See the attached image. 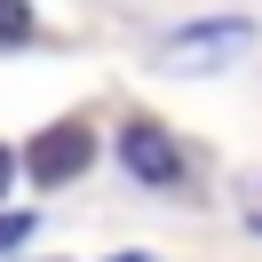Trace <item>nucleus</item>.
I'll return each instance as SVG.
<instances>
[{
  "mask_svg": "<svg viewBox=\"0 0 262 262\" xmlns=\"http://www.w3.org/2000/svg\"><path fill=\"white\" fill-rule=\"evenodd\" d=\"M88 167H96V127H88V119H56V127H40L32 143H24V175H32L40 191H64Z\"/></svg>",
  "mask_w": 262,
  "mask_h": 262,
  "instance_id": "nucleus-1",
  "label": "nucleus"
},
{
  "mask_svg": "<svg viewBox=\"0 0 262 262\" xmlns=\"http://www.w3.org/2000/svg\"><path fill=\"white\" fill-rule=\"evenodd\" d=\"M112 151H119V167H127L143 191H175V183L191 175V167H183V143L159 127V119H119V143Z\"/></svg>",
  "mask_w": 262,
  "mask_h": 262,
  "instance_id": "nucleus-2",
  "label": "nucleus"
},
{
  "mask_svg": "<svg viewBox=\"0 0 262 262\" xmlns=\"http://www.w3.org/2000/svg\"><path fill=\"white\" fill-rule=\"evenodd\" d=\"M254 48V24L246 16H207V24H183V32H167V56H175L183 72H223L230 56Z\"/></svg>",
  "mask_w": 262,
  "mask_h": 262,
  "instance_id": "nucleus-3",
  "label": "nucleus"
},
{
  "mask_svg": "<svg viewBox=\"0 0 262 262\" xmlns=\"http://www.w3.org/2000/svg\"><path fill=\"white\" fill-rule=\"evenodd\" d=\"M40 24H32V0H0V48H32Z\"/></svg>",
  "mask_w": 262,
  "mask_h": 262,
  "instance_id": "nucleus-4",
  "label": "nucleus"
},
{
  "mask_svg": "<svg viewBox=\"0 0 262 262\" xmlns=\"http://www.w3.org/2000/svg\"><path fill=\"white\" fill-rule=\"evenodd\" d=\"M32 238V214H0V254H8V246H24Z\"/></svg>",
  "mask_w": 262,
  "mask_h": 262,
  "instance_id": "nucleus-5",
  "label": "nucleus"
},
{
  "mask_svg": "<svg viewBox=\"0 0 262 262\" xmlns=\"http://www.w3.org/2000/svg\"><path fill=\"white\" fill-rule=\"evenodd\" d=\"M16 175H24V151H8V143H0V199L16 191Z\"/></svg>",
  "mask_w": 262,
  "mask_h": 262,
  "instance_id": "nucleus-6",
  "label": "nucleus"
},
{
  "mask_svg": "<svg viewBox=\"0 0 262 262\" xmlns=\"http://www.w3.org/2000/svg\"><path fill=\"white\" fill-rule=\"evenodd\" d=\"M246 230H254V238H262V191L246 199Z\"/></svg>",
  "mask_w": 262,
  "mask_h": 262,
  "instance_id": "nucleus-7",
  "label": "nucleus"
},
{
  "mask_svg": "<svg viewBox=\"0 0 262 262\" xmlns=\"http://www.w3.org/2000/svg\"><path fill=\"white\" fill-rule=\"evenodd\" d=\"M119 262H151V254H119Z\"/></svg>",
  "mask_w": 262,
  "mask_h": 262,
  "instance_id": "nucleus-8",
  "label": "nucleus"
}]
</instances>
